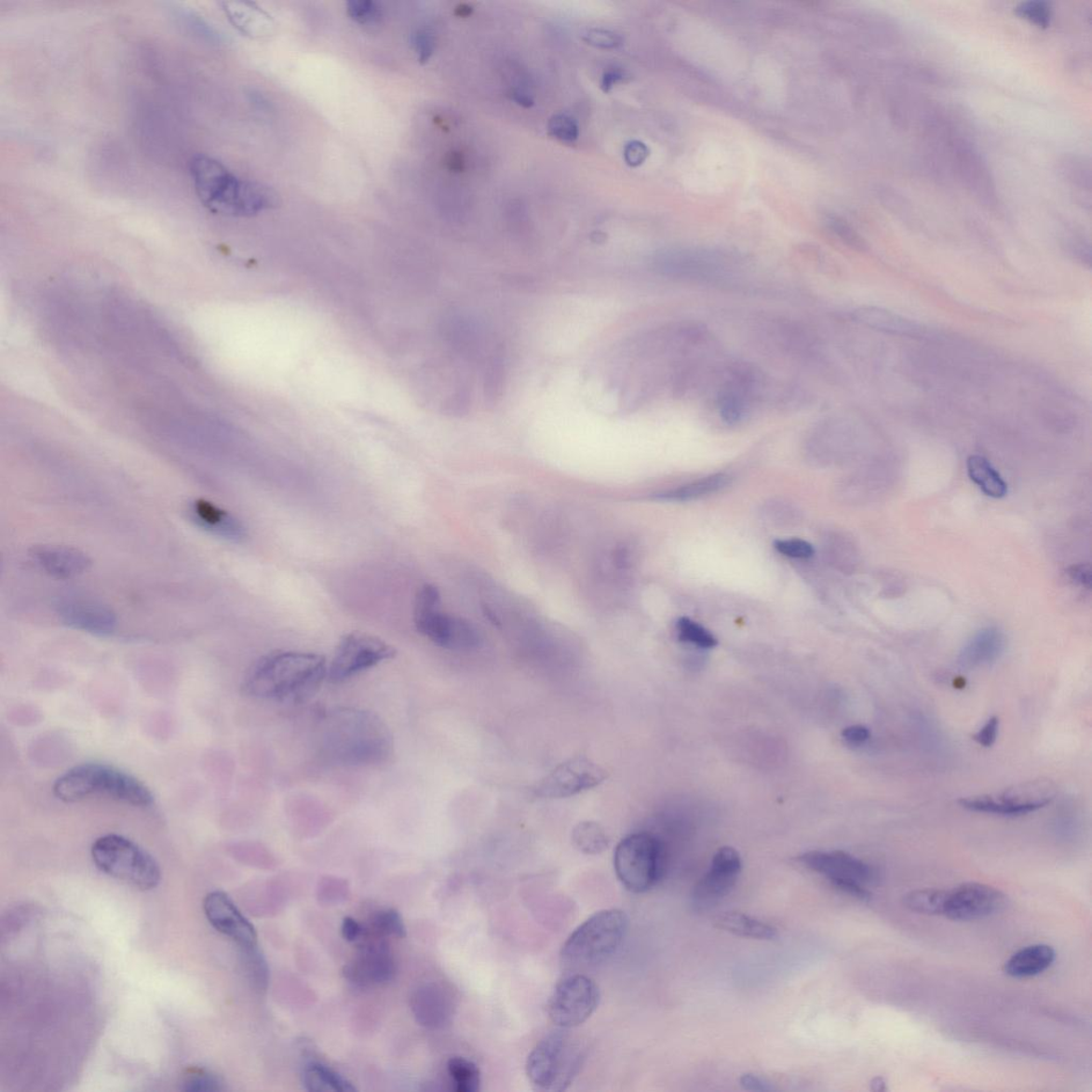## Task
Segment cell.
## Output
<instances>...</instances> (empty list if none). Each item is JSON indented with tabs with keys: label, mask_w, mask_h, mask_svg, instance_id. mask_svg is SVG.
<instances>
[{
	"label": "cell",
	"mask_w": 1092,
	"mask_h": 1092,
	"mask_svg": "<svg viewBox=\"0 0 1092 1092\" xmlns=\"http://www.w3.org/2000/svg\"><path fill=\"white\" fill-rule=\"evenodd\" d=\"M320 754L343 766H371L393 756L390 729L368 710L334 708L322 716L318 730Z\"/></svg>",
	"instance_id": "1"
},
{
	"label": "cell",
	"mask_w": 1092,
	"mask_h": 1092,
	"mask_svg": "<svg viewBox=\"0 0 1092 1092\" xmlns=\"http://www.w3.org/2000/svg\"><path fill=\"white\" fill-rule=\"evenodd\" d=\"M327 672L328 663L322 655L278 651L260 659L249 670L241 688L255 699L300 702L318 691Z\"/></svg>",
	"instance_id": "2"
},
{
	"label": "cell",
	"mask_w": 1092,
	"mask_h": 1092,
	"mask_svg": "<svg viewBox=\"0 0 1092 1092\" xmlns=\"http://www.w3.org/2000/svg\"><path fill=\"white\" fill-rule=\"evenodd\" d=\"M189 170L197 197L215 214L251 217L277 203L273 189L236 177L222 163L203 154L190 160Z\"/></svg>",
	"instance_id": "3"
},
{
	"label": "cell",
	"mask_w": 1092,
	"mask_h": 1092,
	"mask_svg": "<svg viewBox=\"0 0 1092 1092\" xmlns=\"http://www.w3.org/2000/svg\"><path fill=\"white\" fill-rule=\"evenodd\" d=\"M53 790L60 801L70 803L95 796H105L139 808L149 807L154 802L150 789L136 776L100 763L73 767L57 779Z\"/></svg>",
	"instance_id": "4"
},
{
	"label": "cell",
	"mask_w": 1092,
	"mask_h": 1092,
	"mask_svg": "<svg viewBox=\"0 0 1092 1092\" xmlns=\"http://www.w3.org/2000/svg\"><path fill=\"white\" fill-rule=\"evenodd\" d=\"M627 928V916L618 909L593 914L563 944L562 966L569 971H582L607 963L617 954Z\"/></svg>",
	"instance_id": "5"
},
{
	"label": "cell",
	"mask_w": 1092,
	"mask_h": 1092,
	"mask_svg": "<svg viewBox=\"0 0 1092 1092\" xmlns=\"http://www.w3.org/2000/svg\"><path fill=\"white\" fill-rule=\"evenodd\" d=\"M585 1046L569 1030L547 1033L533 1047L526 1061L531 1083L541 1091L567 1090L583 1066Z\"/></svg>",
	"instance_id": "6"
},
{
	"label": "cell",
	"mask_w": 1092,
	"mask_h": 1092,
	"mask_svg": "<svg viewBox=\"0 0 1092 1092\" xmlns=\"http://www.w3.org/2000/svg\"><path fill=\"white\" fill-rule=\"evenodd\" d=\"M92 860L106 875L149 891L160 883L158 863L146 850L119 834H107L93 843Z\"/></svg>",
	"instance_id": "7"
},
{
	"label": "cell",
	"mask_w": 1092,
	"mask_h": 1092,
	"mask_svg": "<svg viewBox=\"0 0 1092 1092\" xmlns=\"http://www.w3.org/2000/svg\"><path fill=\"white\" fill-rule=\"evenodd\" d=\"M615 875L632 893L654 888L662 875V847L649 833H634L623 839L613 855Z\"/></svg>",
	"instance_id": "8"
},
{
	"label": "cell",
	"mask_w": 1092,
	"mask_h": 1092,
	"mask_svg": "<svg viewBox=\"0 0 1092 1092\" xmlns=\"http://www.w3.org/2000/svg\"><path fill=\"white\" fill-rule=\"evenodd\" d=\"M438 606V590L431 585L423 586L415 600L417 630L437 646L447 650H468L478 646L479 636L471 623L442 613Z\"/></svg>",
	"instance_id": "9"
},
{
	"label": "cell",
	"mask_w": 1092,
	"mask_h": 1092,
	"mask_svg": "<svg viewBox=\"0 0 1092 1092\" xmlns=\"http://www.w3.org/2000/svg\"><path fill=\"white\" fill-rule=\"evenodd\" d=\"M803 867L828 879L835 889L861 901H869L871 894L867 884L876 878L875 870L868 863L841 850L809 852L798 857Z\"/></svg>",
	"instance_id": "10"
},
{
	"label": "cell",
	"mask_w": 1092,
	"mask_h": 1092,
	"mask_svg": "<svg viewBox=\"0 0 1092 1092\" xmlns=\"http://www.w3.org/2000/svg\"><path fill=\"white\" fill-rule=\"evenodd\" d=\"M600 1003L599 987L582 974L569 975L549 996L547 1014L560 1029H575L595 1014Z\"/></svg>",
	"instance_id": "11"
},
{
	"label": "cell",
	"mask_w": 1092,
	"mask_h": 1092,
	"mask_svg": "<svg viewBox=\"0 0 1092 1092\" xmlns=\"http://www.w3.org/2000/svg\"><path fill=\"white\" fill-rule=\"evenodd\" d=\"M395 655V648L378 637L357 632L348 634L340 641L328 665L327 679L333 684L343 683Z\"/></svg>",
	"instance_id": "12"
},
{
	"label": "cell",
	"mask_w": 1092,
	"mask_h": 1092,
	"mask_svg": "<svg viewBox=\"0 0 1092 1092\" xmlns=\"http://www.w3.org/2000/svg\"><path fill=\"white\" fill-rule=\"evenodd\" d=\"M652 269L659 276L689 281H716L736 269L723 255L699 251H666L655 255Z\"/></svg>",
	"instance_id": "13"
},
{
	"label": "cell",
	"mask_w": 1092,
	"mask_h": 1092,
	"mask_svg": "<svg viewBox=\"0 0 1092 1092\" xmlns=\"http://www.w3.org/2000/svg\"><path fill=\"white\" fill-rule=\"evenodd\" d=\"M1053 801L1052 789L1040 783H1026L1000 796L962 798L958 802L965 810L1001 816H1022L1046 807Z\"/></svg>",
	"instance_id": "14"
},
{
	"label": "cell",
	"mask_w": 1092,
	"mask_h": 1092,
	"mask_svg": "<svg viewBox=\"0 0 1092 1092\" xmlns=\"http://www.w3.org/2000/svg\"><path fill=\"white\" fill-rule=\"evenodd\" d=\"M606 778L603 767L587 757L577 756L557 766L538 783L534 793L547 799L568 798L600 786Z\"/></svg>",
	"instance_id": "15"
},
{
	"label": "cell",
	"mask_w": 1092,
	"mask_h": 1092,
	"mask_svg": "<svg viewBox=\"0 0 1092 1092\" xmlns=\"http://www.w3.org/2000/svg\"><path fill=\"white\" fill-rule=\"evenodd\" d=\"M742 869V857L735 848L718 850L708 873L694 885L692 894L694 910L707 911L720 904L735 888Z\"/></svg>",
	"instance_id": "16"
},
{
	"label": "cell",
	"mask_w": 1092,
	"mask_h": 1092,
	"mask_svg": "<svg viewBox=\"0 0 1092 1092\" xmlns=\"http://www.w3.org/2000/svg\"><path fill=\"white\" fill-rule=\"evenodd\" d=\"M1006 906V897L984 883H969L947 891L943 915L954 921H975L998 913Z\"/></svg>",
	"instance_id": "17"
},
{
	"label": "cell",
	"mask_w": 1092,
	"mask_h": 1092,
	"mask_svg": "<svg viewBox=\"0 0 1092 1092\" xmlns=\"http://www.w3.org/2000/svg\"><path fill=\"white\" fill-rule=\"evenodd\" d=\"M203 909L210 925L241 949L253 948L258 943L254 926L224 892L209 893L204 898Z\"/></svg>",
	"instance_id": "18"
},
{
	"label": "cell",
	"mask_w": 1092,
	"mask_h": 1092,
	"mask_svg": "<svg viewBox=\"0 0 1092 1092\" xmlns=\"http://www.w3.org/2000/svg\"><path fill=\"white\" fill-rule=\"evenodd\" d=\"M57 614L64 626L91 635L113 634L118 626V618L112 608L93 600H64L58 606Z\"/></svg>",
	"instance_id": "19"
},
{
	"label": "cell",
	"mask_w": 1092,
	"mask_h": 1092,
	"mask_svg": "<svg viewBox=\"0 0 1092 1092\" xmlns=\"http://www.w3.org/2000/svg\"><path fill=\"white\" fill-rule=\"evenodd\" d=\"M34 566L57 580H72L86 573L92 560L82 549L67 546H36L29 552Z\"/></svg>",
	"instance_id": "20"
},
{
	"label": "cell",
	"mask_w": 1092,
	"mask_h": 1092,
	"mask_svg": "<svg viewBox=\"0 0 1092 1092\" xmlns=\"http://www.w3.org/2000/svg\"><path fill=\"white\" fill-rule=\"evenodd\" d=\"M395 972L393 956L384 942L365 945L355 962L344 967L346 977L362 986L387 984L394 978Z\"/></svg>",
	"instance_id": "21"
},
{
	"label": "cell",
	"mask_w": 1092,
	"mask_h": 1092,
	"mask_svg": "<svg viewBox=\"0 0 1092 1092\" xmlns=\"http://www.w3.org/2000/svg\"><path fill=\"white\" fill-rule=\"evenodd\" d=\"M188 516L200 529L217 537L233 542H240L247 537L245 526L237 518L203 498L189 503Z\"/></svg>",
	"instance_id": "22"
},
{
	"label": "cell",
	"mask_w": 1092,
	"mask_h": 1092,
	"mask_svg": "<svg viewBox=\"0 0 1092 1092\" xmlns=\"http://www.w3.org/2000/svg\"><path fill=\"white\" fill-rule=\"evenodd\" d=\"M412 1009L417 1021L429 1029H441L452 1016V995L438 985L424 986L412 998Z\"/></svg>",
	"instance_id": "23"
},
{
	"label": "cell",
	"mask_w": 1092,
	"mask_h": 1092,
	"mask_svg": "<svg viewBox=\"0 0 1092 1092\" xmlns=\"http://www.w3.org/2000/svg\"><path fill=\"white\" fill-rule=\"evenodd\" d=\"M444 331L452 346L467 360L478 361L482 355L483 332L476 319L453 314L446 319Z\"/></svg>",
	"instance_id": "24"
},
{
	"label": "cell",
	"mask_w": 1092,
	"mask_h": 1092,
	"mask_svg": "<svg viewBox=\"0 0 1092 1092\" xmlns=\"http://www.w3.org/2000/svg\"><path fill=\"white\" fill-rule=\"evenodd\" d=\"M1004 647L1005 639L999 628L981 629L960 652L958 664L964 669L991 664L1001 656Z\"/></svg>",
	"instance_id": "25"
},
{
	"label": "cell",
	"mask_w": 1092,
	"mask_h": 1092,
	"mask_svg": "<svg viewBox=\"0 0 1092 1092\" xmlns=\"http://www.w3.org/2000/svg\"><path fill=\"white\" fill-rule=\"evenodd\" d=\"M222 6L233 26L250 38H267L275 31L273 19L253 3L224 2Z\"/></svg>",
	"instance_id": "26"
},
{
	"label": "cell",
	"mask_w": 1092,
	"mask_h": 1092,
	"mask_svg": "<svg viewBox=\"0 0 1092 1092\" xmlns=\"http://www.w3.org/2000/svg\"><path fill=\"white\" fill-rule=\"evenodd\" d=\"M1057 958L1049 945L1036 944L1024 948L1011 956L1004 970L1011 977L1026 978L1042 974L1053 964Z\"/></svg>",
	"instance_id": "27"
},
{
	"label": "cell",
	"mask_w": 1092,
	"mask_h": 1092,
	"mask_svg": "<svg viewBox=\"0 0 1092 1092\" xmlns=\"http://www.w3.org/2000/svg\"><path fill=\"white\" fill-rule=\"evenodd\" d=\"M714 925L723 932L750 939L772 941L778 937L775 927L740 912H723L716 916Z\"/></svg>",
	"instance_id": "28"
},
{
	"label": "cell",
	"mask_w": 1092,
	"mask_h": 1092,
	"mask_svg": "<svg viewBox=\"0 0 1092 1092\" xmlns=\"http://www.w3.org/2000/svg\"><path fill=\"white\" fill-rule=\"evenodd\" d=\"M853 318L879 331L907 336L918 335L921 332V328L914 322L878 307H861L853 313Z\"/></svg>",
	"instance_id": "29"
},
{
	"label": "cell",
	"mask_w": 1092,
	"mask_h": 1092,
	"mask_svg": "<svg viewBox=\"0 0 1092 1092\" xmlns=\"http://www.w3.org/2000/svg\"><path fill=\"white\" fill-rule=\"evenodd\" d=\"M170 13L175 23L180 25L188 34L195 35V38L212 44V46H223L225 44L226 38L223 34L220 33L216 27L199 16V13L180 5H172L170 7Z\"/></svg>",
	"instance_id": "30"
},
{
	"label": "cell",
	"mask_w": 1092,
	"mask_h": 1092,
	"mask_svg": "<svg viewBox=\"0 0 1092 1092\" xmlns=\"http://www.w3.org/2000/svg\"><path fill=\"white\" fill-rule=\"evenodd\" d=\"M958 156L960 170H962L964 180L969 182L970 187L977 190L975 193L980 196L983 195L987 199H991L993 194L991 175H989L987 166L980 159L978 154L967 148L966 145H963L958 152Z\"/></svg>",
	"instance_id": "31"
},
{
	"label": "cell",
	"mask_w": 1092,
	"mask_h": 1092,
	"mask_svg": "<svg viewBox=\"0 0 1092 1092\" xmlns=\"http://www.w3.org/2000/svg\"><path fill=\"white\" fill-rule=\"evenodd\" d=\"M303 1083L307 1090L315 1092H349L356 1090L353 1084L344 1079L341 1074L335 1072L331 1068L320 1064V1062H310V1064L304 1067Z\"/></svg>",
	"instance_id": "32"
},
{
	"label": "cell",
	"mask_w": 1092,
	"mask_h": 1092,
	"mask_svg": "<svg viewBox=\"0 0 1092 1092\" xmlns=\"http://www.w3.org/2000/svg\"><path fill=\"white\" fill-rule=\"evenodd\" d=\"M967 473L973 482L977 483L981 491L993 498H1002L1007 494L1006 482L989 461L981 456H971L967 459Z\"/></svg>",
	"instance_id": "33"
},
{
	"label": "cell",
	"mask_w": 1092,
	"mask_h": 1092,
	"mask_svg": "<svg viewBox=\"0 0 1092 1092\" xmlns=\"http://www.w3.org/2000/svg\"><path fill=\"white\" fill-rule=\"evenodd\" d=\"M731 478L727 474H715L708 476L706 479H701L697 481L688 483V485L668 491V492L661 494L662 500L671 502H688L698 500V498L705 497L710 494L720 492L729 485Z\"/></svg>",
	"instance_id": "34"
},
{
	"label": "cell",
	"mask_w": 1092,
	"mask_h": 1092,
	"mask_svg": "<svg viewBox=\"0 0 1092 1092\" xmlns=\"http://www.w3.org/2000/svg\"><path fill=\"white\" fill-rule=\"evenodd\" d=\"M506 376H507L506 357L503 348L498 346L489 358L485 379H483V396H485L488 407L493 408L501 401L505 390Z\"/></svg>",
	"instance_id": "35"
},
{
	"label": "cell",
	"mask_w": 1092,
	"mask_h": 1092,
	"mask_svg": "<svg viewBox=\"0 0 1092 1092\" xmlns=\"http://www.w3.org/2000/svg\"><path fill=\"white\" fill-rule=\"evenodd\" d=\"M447 1070L457 1092H476L480 1088V1072L475 1062L465 1058H453L447 1064Z\"/></svg>",
	"instance_id": "36"
},
{
	"label": "cell",
	"mask_w": 1092,
	"mask_h": 1092,
	"mask_svg": "<svg viewBox=\"0 0 1092 1092\" xmlns=\"http://www.w3.org/2000/svg\"><path fill=\"white\" fill-rule=\"evenodd\" d=\"M572 840L582 853L598 855L610 845V839L602 827L593 822L578 824L572 833Z\"/></svg>",
	"instance_id": "37"
},
{
	"label": "cell",
	"mask_w": 1092,
	"mask_h": 1092,
	"mask_svg": "<svg viewBox=\"0 0 1092 1092\" xmlns=\"http://www.w3.org/2000/svg\"><path fill=\"white\" fill-rule=\"evenodd\" d=\"M947 891L937 889L916 890L906 894L904 904L913 912L943 915Z\"/></svg>",
	"instance_id": "38"
},
{
	"label": "cell",
	"mask_w": 1092,
	"mask_h": 1092,
	"mask_svg": "<svg viewBox=\"0 0 1092 1092\" xmlns=\"http://www.w3.org/2000/svg\"><path fill=\"white\" fill-rule=\"evenodd\" d=\"M677 627L681 641L692 643L701 649H712L717 646L714 635L697 622L681 618L678 621Z\"/></svg>",
	"instance_id": "39"
},
{
	"label": "cell",
	"mask_w": 1092,
	"mask_h": 1092,
	"mask_svg": "<svg viewBox=\"0 0 1092 1092\" xmlns=\"http://www.w3.org/2000/svg\"><path fill=\"white\" fill-rule=\"evenodd\" d=\"M1015 13L1018 18L1029 20L1040 28L1049 27L1053 17L1050 4L1043 0L1022 3L1016 7Z\"/></svg>",
	"instance_id": "40"
},
{
	"label": "cell",
	"mask_w": 1092,
	"mask_h": 1092,
	"mask_svg": "<svg viewBox=\"0 0 1092 1092\" xmlns=\"http://www.w3.org/2000/svg\"><path fill=\"white\" fill-rule=\"evenodd\" d=\"M372 928L380 937H405L407 935L404 920L393 909L378 912L373 918Z\"/></svg>",
	"instance_id": "41"
},
{
	"label": "cell",
	"mask_w": 1092,
	"mask_h": 1092,
	"mask_svg": "<svg viewBox=\"0 0 1092 1092\" xmlns=\"http://www.w3.org/2000/svg\"><path fill=\"white\" fill-rule=\"evenodd\" d=\"M548 134L562 142L572 143L580 136V128L573 116L567 114H557L552 116L547 126Z\"/></svg>",
	"instance_id": "42"
},
{
	"label": "cell",
	"mask_w": 1092,
	"mask_h": 1092,
	"mask_svg": "<svg viewBox=\"0 0 1092 1092\" xmlns=\"http://www.w3.org/2000/svg\"><path fill=\"white\" fill-rule=\"evenodd\" d=\"M1061 171L1068 182L1081 189L1091 188V168L1089 163L1079 157H1067L1061 161Z\"/></svg>",
	"instance_id": "43"
},
{
	"label": "cell",
	"mask_w": 1092,
	"mask_h": 1092,
	"mask_svg": "<svg viewBox=\"0 0 1092 1092\" xmlns=\"http://www.w3.org/2000/svg\"><path fill=\"white\" fill-rule=\"evenodd\" d=\"M184 1090L186 1091H219L222 1090V1082L218 1077L203 1069L189 1070L185 1075Z\"/></svg>",
	"instance_id": "44"
},
{
	"label": "cell",
	"mask_w": 1092,
	"mask_h": 1092,
	"mask_svg": "<svg viewBox=\"0 0 1092 1092\" xmlns=\"http://www.w3.org/2000/svg\"><path fill=\"white\" fill-rule=\"evenodd\" d=\"M347 11L351 19L362 25L375 24L381 18L379 6L371 0L350 2Z\"/></svg>",
	"instance_id": "45"
},
{
	"label": "cell",
	"mask_w": 1092,
	"mask_h": 1092,
	"mask_svg": "<svg viewBox=\"0 0 1092 1092\" xmlns=\"http://www.w3.org/2000/svg\"><path fill=\"white\" fill-rule=\"evenodd\" d=\"M583 39L589 46L602 49L618 48L623 43L621 35L607 29H590Z\"/></svg>",
	"instance_id": "46"
},
{
	"label": "cell",
	"mask_w": 1092,
	"mask_h": 1092,
	"mask_svg": "<svg viewBox=\"0 0 1092 1092\" xmlns=\"http://www.w3.org/2000/svg\"><path fill=\"white\" fill-rule=\"evenodd\" d=\"M249 964V971L255 983L261 988H266L268 983V967L265 960L260 954L256 945L253 948L243 949Z\"/></svg>",
	"instance_id": "47"
},
{
	"label": "cell",
	"mask_w": 1092,
	"mask_h": 1092,
	"mask_svg": "<svg viewBox=\"0 0 1092 1092\" xmlns=\"http://www.w3.org/2000/svg\"><path fill=\"white\" fill-rule=\"evenodd\" d=\"M775 547L779 553L796 559H809L815 554V548L809 542L799 539L776 541Z\"/></svg>",
	"instance_id": "48"
},
{
	"label": "cell",
	"mask_w": 1092,
	"mask_h": 1092,
	"mask_svg": "<svg viewBox=\"0 0 1092 1092\" xmlns=\"http://www.w3.org/2000/svg\"><path fill=\"white\" fill-rule=\"evenodd\" d=\"M828 226L832 233L835 234L844 243L856 250H863L864 243L859 236L850 227L846 222L839 218H829L827 222Z\"/></svg>",
	"instance_id": "49"
},
{
	"label": "cell",
	"mask_w": 1092,
	"mask_h": 1092,
	"mask_svg": "<svg viewBox=\"0 0 1092 1092\" xmlns=\"http://www.w3.org/2000/svg\"><path fill=\"white\" fill-rule=\"evenodd\" d=\"M412 46L419 56L421 63L427 62L436 48L435 36L426 31H419L412 34Z\"/></svg>",
	"instance_id": "50"
},
{
	"label": "cell",
	"mask_w": 1092,
	"mask_h": 1092,
	"mask_svg": "<svg viewBox=\"0 0 1092 1092\" xmlns=\"http://www.w3.org/2000/svg\"><path fill=\"white\" fill-rule=\"evenodd\" d=\"M1000 730V720L996 716L989 718L986 723L975 735L973 739L978 745L991 748L998 738Z\"/></svg>",
	"instance_id": "51"
},
{
	"label": "cell",
	"mask_w": 1092,
	"mask_h": 1092,
	"mask_svg": "<svg viewBox=\"0 0 1092 1092\" xmlns=\"http://www.w3.org/2000/svg\"><path fill=\"white\" fill-rule=\"evenodd\" d=\"M626 163L629 167H639L644 163L649 156V149L647 145L640 142H630L625 148Z\"/></svg>",
	"instance_id": "52"
},
{
	"label": "cell",
	"mask_w": 1092,
	"mask_h": 1092,
	"mask_svg": "<svg viewBox=\"0 0 1092 1092\" xmlns=\"http://www.w3.org/2000/svg\"><path fill=\"white\" fill-rule=\"evenodd\" d=\"M842 736L850 745H863L869 742L870 738V731L866 725L855 724L850 725L842 732Z\"/></svg>",
	"instance_id": "53"
},
{
	"label": "cell",
	"mask_w": 1092,
	"mask_h": 1092,
	"mask_svg": "<svg viewBox=\"0 0 1092 1092\" xmlns=\"http://www.w3.org/2000/svg\"><path fill=\"white\" fill-rule=\"evenodd\" d=\"M1068 574L1075 584L1090 589L1092 580L1090 564H1074L1069 568Z\"/></svg>",
	"instance_id": "54"
},
{
	"label": "cell",
	"mask_w": 1092,
	"mask_h": 1092,
	"mask_svg": "<svg viewBox=\"0 0 1092 1092\" xmlns=\"http://www.w3.org/2000/svg\"><path fill=\"white\" fill-rule=\"evenodd\" d=\"M740 1085L746 1090L749 1091H772L774 1087L772 1084L757 1074L746 1073L739 1079Z\"/></svg>",
	"instance_id": "55"
},
{
	"label": "cell",
	"mask_w": 1092,
	"mask_h": 1092,
	"mask_svg": "<svg viewBox=\"0 0 1092 1092\" xmlns=\"http://www.w3.org/2000/svg\"><path fill=\"white\" fill-rule=\"evenodd\" d=\"M342 935L344 939L348 942H355L362 935V927L358 922L353 918H344L342 924Z\"/></svg>",
	"instance_id": "56"
},
{
	"label": "cell",
	"mask_w": 1092,
	"mask_h": 1092,
	"mask_svg": "<svg viewBox=\"0 0 1092 1092\" xmlns=\"http://www.w3.org/2000/svg\"><path fill=\"white\" fill-rule=\"evenodd\" d=\"M626 78L627 74L625 71L620 69H610L604 72L602 84H600V87H602V90L605 93H608L612 91L615 85L622 83Z\"/></svg>",
	"instance_id": "57"
},
{
	"label": "cell",
	"mask_w": 1092,
	"mask_h": 1092,
	"mask_svg": "<svg viewBox=\"0 0 1092 1092\" xmlns=\"http://www.w3.org/2000/svg\"><path fill=\"white\" fill-rule=\"evenodd\" d=\"M511 97L518 102L519 105H521L525 108H530L533 105V101L530 95L522 92L521 90H513L511 92Z\"/></svg>",
	"instance_id": "58"
},
{
	"label": "cell",
	"mask_w": 1092,
	"mask_h": 1092,
	"mask_svg": "<svg viewBox=\"0 0 1092 1092\" xmlns=\"http://www.w3.org/2000/svg\"><path fill=\"white\" fill-rule=\"evenodd\" d=\"M870 1089L876 1092H882L888 1090V1087H886V1083L883 1077L877 1076L875 1079L871 1080Z\"/></svg>",
	"instance_id": "59"
},
{
	"label": "cell",
	"mask_w": 1092,
	"mask_h": 1092,
	"mask_svg": "<svg viewBox=\"0 0 1092 1092\" xmlns=\"http://www.w3.org/2000/svg\"><path fill=\"white\" fill-rule=\"evenodd\" d=\"M450 165L452 170H461V169H463L464 161L460 156L456 155V154H453L450 160Z\"/></svg>",
	"instance_id": "60"
},
{
	"label": "cell",
	"mask_w": 1092,
	"mask_h": 1092,
	"mask_svg": "<svg viewBox=\"0 0 1092 1092\" xmlns=\"http://www.w3.org/2000/svg\"><path fill=\"white\" fill-rule=\"evenodd\" d=\"M472 11H473L472 7L467 6V5H461L457 8V14L459 17H468V16H470Z\"/></svg>",
	"instance_id": "61"
}]
</instances>
